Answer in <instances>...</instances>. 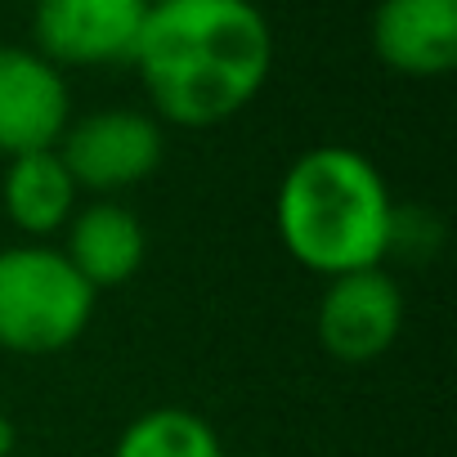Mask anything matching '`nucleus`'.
Segmentation results:
<instances>
[{
	"label": "nucleus",
	"mask_w": 457,
	"mask_h": 457,
	"mask_svg": "<svg viewBox=\"0 0 457 457\" xmlns=\"http://www.w3.org/2000/svg\"><path fill=\"white\" fill-rule=\"evenodd\" d=\"M130 68L162 126L206 130L265 90L274 28L256 0H153Z\"/></svg>",
	"instance_id": "1"
},
{
	"label": "nucleus",
	"mask_w": 457,
	"mask_h": 457,
	"mask_svg": "<svg viewBox=\"0 0 457 457\" xmlns=\"http://www.w3.org/2000/svg\"><path fill=\"white\" fill-rule=\"evenodd\" d=\"M395 193L377 162L350 144L305 148L278 179L274 224L283 252L328 278L381 270L395 243Z\"/></svg>",
	"instance_id": "2"
},
{
	"label": "nucleus",
	"mask_w": 457,
	"mask_h": 457,
	"mask_svg": "<svg viewBox=\"0 0 457 457\" xmlns=\"http://www.w3.org/2000/svg\"><path fill=\"white\" fill-rule=\"evenodd\" d=\"M95 292L63 261L54 243L0 247V350L5 354H63L95 319Z\"/></svg>",
	"instance_id": "3"
},
{
	"label": "nucleus",
	"mask_w": 457,
	"mask_h": 457,
	"mask_svg": "<svg viewBox=\"0 0 457 457\" xmlns=\"http://www.w3.org/2000/svg\"><path fill=\"white\" fill-rule=\"evenodd\" d=\"M59 157L81 193L121 197L148 184L166 162V126L144 108H99L68 121Z\"/></svg>",
	"instance_id": "4"
},
{
	"label": "nucleus",
	"mask_w": 457,
	"mask_h": 457,
	"mask_svg": "<svg viewBox=\"0 0 457 457\" xmlns=\"http://www.w3.org/2000/svg\"><path fill=\"white\" fill-rule=\"evenodd\" d=\"M153 0H37L32 50L54 68H121L130 63Z\"/></svg>",
	"instance_id": "5"
},
{
	"label": "nucleus",
	"mask_w": 457,
	"mask_h": 457,
	"mask_svg": "<svg viewBox=\"0 0 457 457\" xmlns=\"http://www.w3.org/2000/svg\"><path fill=\"white\" fill-rule=\"evenodd\" d=\"M403 319H408V301L399 283L386 270H359L323 283L314 310V337L337 363L363 368L395 350Z\"/></svg>",
	"instance_id": "6"
},
{
	"label": "nucleus",
	"mask_w": 457,
	"mask_h": 457,
	"mask_svg": "<svg viewBox=\"0 0 457 457\" xmlns=\"http://www.w3.org/2000/svg\"><path fill=\"white\" fill-rule=\"evenodd\" d=\"M72 121L63 68L28 46H0V157L59 148Z\"/></svg>",
	"instance_id": "7"
},
{
	"label": "nucleus",
	"mask_w": 457,
	"mask_h": 457,
	"mask_svg": "<svg viewBox=\"0 0 457 457\" xmlns=\"http://www.w3.org/2000/svg\"><path fill=\"white\" fill-rule=\"evenodd\" d=\"M59 252L81 274V283L99 296V292L126 287L144 270L148 234L121 197H90L72 211Z\"/></svg>",
	"instance_id": "8"
},
{
	"label": "nucleus",
	"mask_w": 457,
	"mask_h": 457,
	"mask_svg": "<svg viewBox=\"0 0 457 457\" xmlns=\"http://www.w3.org/2000/svg\"><path fill=\"white\" fill-rule=\"evenodd\" d=\"M368 41L399 77H444L457 68V0H377Z\"/></svg>",
	"instance_id": "9"
},
{
	"label": "nucleus",
	"mask_w": 457,
	"mask_h": 457,
	"mask_svg": "<svg viewBox=\"0 0 457 457\" xmlns=\"http://www.w3.org/2000/svg\"><path fill=\"white\" fill-rule=\"evenodd\" d=\"M0 206H5V220L23 234V243H50L63 234L72 211L81 206V188L72 184L59 148H41L5 162Z\"/></svg>",
	"instance_id": "10"
},
{
	"label": "nucleus",
	"mask_w": 457,
	"mask_h": 457,
	"mask_svg": "<svg viewBox=\"0 0 457 457\" xmlns=\"http://www.w3.org/2000/svg\"><path fill=\"white\" fill-rule=\"evenodd\" d=\"M112 457H224V444L202 412L162 403L121 426Z\"/></svg>",
	"instance_id": "11"
}]
</instances>
